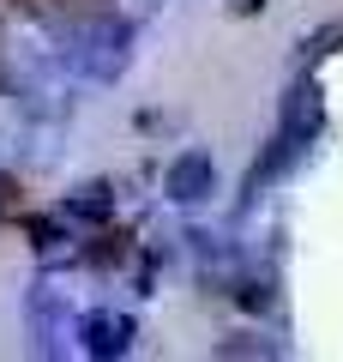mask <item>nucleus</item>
I'll list each match as a JSON object with an SVG mask.
<instances>
[{
  "mask_svg": "<svg viewBox=\"0 0 343 362\" xmlns=\"http://www.w3.org/2000/svg\"><path fill=\"white\" fill-rule=\"evenodd\" d=\"M90 332H97V350H121L133 338V326H121V320H90Z\"/></svg>",
  "mask_w": 343,
  "mask_h": 362,
  "instance_id": "f03ea898",
  "label": "nucleus"
},
{
  "mask_svg": "<svg viewBox=\"0 0 343 362\" xmlns=\"http://www.w3.org/2000/svg\"><path fill=\"white\" fill-rule=\"evenodd\" d=\"M169 187H175L181 199H199V187H205V157H187V163L169 175Z\"/></svg>",
  "mask_w": 343,
  "mask_h": 362,
  "instance_id": "f257e3e1",
  "label": "nucleus"
}]
</instances>
